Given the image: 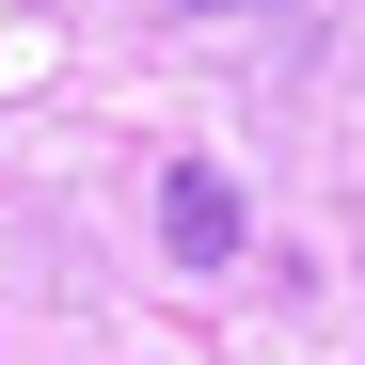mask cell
<instances>
[{"label":"cell","mask_w":365,"mask_h":365,"mask_svg":"<svg viewBox=\"0 0 365 365\" xmlns=\"http://www.w3.org/2000/svg\"><path fill=\"white\" fill-rule=\"evenodd\" d=\"M175 16H255V0H175Z\"/></svg>","instance_id":"cell-2"},{"label":"cell","mask_w":365,"mask_h":365,"mask_svg":"<svg viewBox=\"0 0 365 365\" xmlns=\"http://www.w3.org/2000/svg\"><path fill=\"white\" fill-rule=\"evenodd\" d=\"M159 222H175V255H191V270H222V255H238V191H222L207 159H191V175L159 191Z\"/></svg>","instance_id":"cell-1"}]
</instances>
